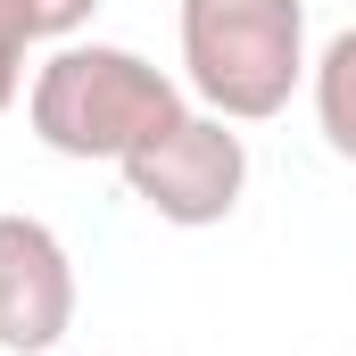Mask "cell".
<instances>
[{
    "label": "cell",
    "mask_w": 356,
    "mask_h": 356,
    "mask_svg": "<svg viewBox=\"0 0 356 356\" xmlns=\"http://www.w3.org/2000/svg\"><path fill=\"white\" fill-rule=\"evenodd\" d=\"M116 175H124V191H133L158 224L207 232V224H224V216L241 207V191H249V141H241L232 116L191 108V116H175L149 149H133Z\"/></svg>",
    "instance_id": "3"
},
{
    "label": "cell",
    "mask_w": 356,
    "mask_h": 356,
    "mask_svg": "<svg viewBox=\"0 0 356 356\" xmlns=\"http://www.w3.org/2000/svg\"><path fill=\"white\" fill-rule=\"evenodd\" d=\"M25 50H42V33H33L25 0H0V116H8L17 91H25Z\"/></svg>",
    "instance_id": "6"
},
{
    "label": "cell",
    "mask_w": 356,
    "mask_h": 356,
    "mask_svg": "<svg viewBox=\"0 0 356 356\" xmlns=\"http://www.w3.org/2000/svg\"><path fill=\"white\" fill-rule=\"evenodd\" d=\"M0 356H8V348H0Z\"/></svg>",
    "instance_id": "8"
},
{
    "label": "cell",
    "mask_w": 356,
    "mask_h": 356,
    "mask_svg": "<svg viewBox=\"0 0 356 356\" xmlns=\"http://www.w3.org/2000/svg\"><path fill=\"white\" fill-rule=\"evenodd\" d=\"M175 116H191V91L182 75L149 67L141 50L124 42H58L33 91H25V124L50 158H75V166H124L133 149H149Z\"/></svg>",
    "instance_id": "1"
},
{
    "label": "cell",
    "mask_w": 356,
    "mask_h": 356,
    "mask_svg": "<svg viewBox=\"0 0 356 356\" xmlns=\"http://www.w3.org/2000/svg\"><path fill=\"white\" fill-rule=\"evenodd\" d=\"M75 332V257L42 216H0V348L50 356Z\"/></svg>",
    "instance_id": "4"
},
{
    "label": "cell",
    "mask_w": 356,
    "mask_h": 356,
    "mask_svg": "<svg viewBox=\"0 0 356 356\" xmlns=\"http://www.w3.org/2000/svg\"><path fill=\"white\" fill-rule=\"evenodd\" d=\"M25 17H33V33L58 50V42H83V25L99 17V0H25Z\"/></svg>",
    "instance_id": "7"
},
{
    "label": "cell",
    "mask_w": 356,
    "mask_h": 356,
    "mask_svg": "<svg viewBox=\"0 0 356 356\" xmlns=\"http://www.w3.org/2000/svg\"><path fill=\"white\" fill-rule=\"evenodd\" d=\"M307 0H182V91L207 116L266 124L307 83Z\"/></svg>",
    "instance_id": "2"
},
{
    "label": "cell",
    "mask_w": 356,
    "mask_h": 356,
    "mask_svg": "<svg viewBox=\"0 0 356 356\" xmlns=\"http://www.w3.org/2000/svg\"><path fill=\"white\" fill-rule=\"evenodd\" d=\"M307 99H315V133H323V149H332L340 166H356V25L332 33V42L315 50Z\"/></svg>",
    "instance_id": "5"
}]
</instances>
